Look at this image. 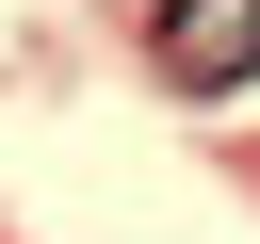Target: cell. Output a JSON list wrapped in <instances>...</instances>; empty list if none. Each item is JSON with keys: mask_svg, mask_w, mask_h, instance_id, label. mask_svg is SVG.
I'll return each instance as SVG.
<instances>
[{"mask_svg": "<svg viewBox=\"0 0 260 244\" xmlns=\"http://www.w3.org/2000/svg\"><path fill=\"white\" fill-rule=\"evenodd\" d=\"M162 81H179V98L260 81V0H162Z\"/></svg>", "mask_w": 260, "mask_h": 244, "instance_id": "6da1fadb", "label": "cell"}]
</instances>
